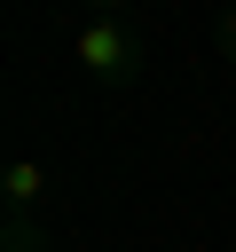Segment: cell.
<instances>
[{
    "label": "cell",
    "instance_id": "obj_2",
    "mask_svg": "<svg viewBox=\"0 0 236 252\" xmlns=\"http://www.w3.org/2000/svg\"><path fill=\"white\" fill-rule=\"evenodd\" d=\"M0 197H8V213H16V220H31V205L47 197V165H39V158H8Z\"/></svg>",
    "mask_w": 236,
    "mask_h": 252
},
{
    "label": "cell",
    "instance_id": "obj_3",
    "mask_svg": "<svg viewBox=\"0 0 236 252\" xmlns=\"http://www.w3.org/2000/svg\"><path fill=\"white\" fill-rule=\"evenodd\" d=\"M0 252H55V244H47V228H39V220H16V213H8V228H0Z\"/></svg>",
    "mask_w": 236,
    "mask_h": 252
},
{
    "label": "cell",
    "instance_id": "obj_5",
    "mask_svg": "<svg viewBox=\"0 0 236 252\" xmlns=\"http://www.w3.org/2000/svg\"><path fill=\"white\" fill-rule=\"evenodd\" d=\"M87 8H94V16H118V8H126V0H87Z\"/></svg>",
    "mask_w": 236,
    "mask_h": 252
},
{
    "label": "cell",
    "instance_id": "obj_1",
    "mask_svg": "<svg viewBox=\"0 0 236 252\" xmlns=\"http://www.w3.org/2000/svg\"><path fill=\"white\" fill-rule=\"evenodd\" d=\"M71 55H79V71H87L94 87H134L142 63H149V47H142V32H134L126 16H87V24L71 32Z\"/></svg>",
    "mask_w": 236,
    "mask_h": 252
},
{
    "label": "cell",
    "instance_id": "obj_4",
    "mask_svg": "<svg viewBox=\"0 0 236 252\" xmlns=\"http://www.w3.org/2000/svg\"><path fill=\"white\" fill-rule=\"evenodd\" d=\"M212 47H220V63H236V8L220 16V32H212Z\"/></svg>",
    "mask_w": 236,
    "mask_h": 252
}]
</instances>
